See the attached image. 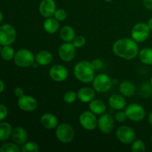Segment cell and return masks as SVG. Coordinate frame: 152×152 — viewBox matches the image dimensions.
Wrapping results in <instances>:
<instances>
[{
    "mask_svg": "<svg viewBox=\"0 0 152 152\" xmlns=\"http://www.w3.org/2000/svg\"><path fill=\"white\" fill-rule=\"evenodd\" d=\"M112 50L116 56L127 60L135 59L139 54L137 42L132 38H122L117 40L113 45Z\"/></svg>",
    "mask_w": 152,
    "mask_h": 152,
    "instance_id": "1",
    "label": "cell"
},
{
    "mask_svg": "<svg viewBox=\"0 0 152 152\" xmlns=\"http://www.w3.org/2000/svg\"><path fill=\"white\" fill-rule=\"evenodd\" d=\"M95 71L91 62L83 60L76 64L74 68V75L83 83H92L95 77Z\"/></svg>",
    "mask_w": 152,
    "mask_h": 152,
    "instance_id": "2",
    "label": "cell"
},
{
    "mask_svg": "<svg viewBox=\"0 0 152 152\" xmlns=\"http://www.w3.org/2000/svg\"><path fill=\"white\" fill-rule=\"evenodd\" d=\"M13 61L14 63L20 68H28L32 66L35 62L36 56L29 49L21 48L15 53Z\"/></svg>",
    "mask_w": 152,
    "mask_h": 152,
    "instance_id": "3",
    "label": "cell"
},
{
    "mask_svg": "<svg viewBox=\"0 0 152 152\" xmlns=\"http://www.w3.org/2000/svg\"><path fill=\"white\" fill-rule=\"evenodd\" d=\"M113 80L105 74H99L95 76L92 86L93 88L98 93H106L113 86Z\"/></svg>",
    "mask_w": 152,
    "mask_h": 152,
    "instance_id": "4",
    "label": "cell"
},
{
    "mask_svg": "<svg viewBox=\"0 0 152 152\" xmlns=\"http://www.w3.org/2000/svg\"><path fill=\"white\" fill-rule=\"evenodd\" d=\"M56 137L58 140L62 143H69L74 140V130L72 126L67 123H62L58 125L56 128Z\"/></svg>",
    "mask_w": 152,
    "mask_h": 152,
    "instance_id": "5",
    "label": "cell"
},
{
    "mask_svg": "<svg viewBox=\"0 0 152 152\" xmlns=\"http://www.w3.org/2000/svg\"><path fill=\"white\" fill-rule=\"evenodd\" d=\"M16 39V31L10 24H4L0 27V44L1 46L10 45Z\"/></svg>",
    "mask_w": 152,
    "mask_h": 152,
    "instance_id": "6",
    "label": "cell"
},
{
    "mask_svg": "<svg viewBox=\"0 0 152 152\" xmlns=\"http://www.w3.org/2000/svg\"><path fill=\"white\" fill-rule=\"evenodd\" d=\"M151 29L148 27V24L144 22H139L134 25L131 31L132 38L137 42H143L150 35Z\"/></svg>",
    "mask_w": 152,
    "mask_h": 152,
    "instance_id": "7",
    "label": "cell"
},
{
    "mask_svg": "<svg viewBox=\"0 0 152 152\" xmlns=\"http://www.w3.org/2000/svg\"><path fill=\"white\" fill-rule=\"evenodd\" d=\"M126 114L129 120L133 122H140L145 117V108L138 103H132L126 107Z\"/></svg>",
    "mask_w": 152,
    "mask_h": 152,
    "instance_id": "8",
    "label": "cell"
},
{
    "mask_svg": "<svg viewBox=\"0 0 152 152\" xmlns=\"http://www.w3.org/2000/svg\"><path fill=\"white\" fill-rule=\"evenodd\" d=\"M116 137L120 142L127 145L132 143L136 140V133L130 126H122L117 129Z\"/></svg>",
    "mask_w": 152,
    "mask_h": 152,
    "instance_id": "9",
    "label": "cell"
},
{
    "mask_svg": "<svg viewBox=\"0 0 152 152\" xmlns=\"http://www.w3.org/2000/svg\"><path fill=\"white\" fill-rule=\"evenodd\" d=\"M80 125L87 131H93L98 125V120L96 114L91 111H86L80 114L79 117Z\"/></svg>",
    "mask_w": 152,
    "mask_h": 152,
    "instance_id": "10",
    "label": "cell"
},
{
    "mask_svg": "<svg viewBox=\"0 0 152 152\" xmlns=\"http://www.w3.org/2000/svg\"><path fill=\"white\" fill-rule=\"evenodd\" d=\"M76 48L72 42H64L59 46L58 55L64 62H71L76 56Z\"/></svg>",
    "mask_w": 152,
    "mask_h": 152,
    "instance_id": "11",
    "label": "cell"
},
{
    "mask_svg": "<svg viewBox=\"0 0 152 152\" xmlns=\"http://www.w3.org/2000/svg\"><path fill=\"white\" fill-rule=\"evenodd\" d=\"M17 105L22 111L25 112H31L37 108L38 102L34 96L23 95L21 97L18 98Z\"/></svg>",
    "mask_w": 152,
    "mask_h": 152,
    "instance_id": "12",
    "label": "cell"
},
{
    "mask_svg": "<svg viewBox=\"0 0 152 152\" xmlns=\"http://www.w3.org/2000/svg\"><path fill=\"white\" fill-rule=\"evenodd\" d=\"M49 76L53 81L62 83L68 77V71L66 67L62 65H54L49 70Z\"/></svg>",
    "mask_w": 152,
    "mask_h": 152,
    "instance_id": "13",
    "label": "cell"
},
{
    "mask_svg": "<svg viewBox=\"0 0 152 152\" xmlns=\"http://www.w3.org/2000/svg\"><path fill=\"white\" fill-rule=\"evenodd\" d=\"M98 129L102 133L108 134L113 131L114 127V120L109 114H103L98 119Z\"/></svg>",
    "mask_w": 152,
    "mask_h": 152,
    "instance_id": "14",
    "label": "cell"
},
{
    "mask_svg": "<svg viewBox=\"0 0 152 152\" xmlns=\"http://www.w3.org/2000/svg\"><path fill=\"white\" fill-rule=\"evenodd\" d=\"M56 10L54 0H42L39 6V13L45 18L52 17Z\"/></svg>",
    "mask_w": 152,
    "mask_h": 152,
    "instance_id": "15",
    "label": "cell"
},
{
    "mask_svg": "<svg viewBox=\"0 0 152 152\" xmlns=\"http://www.w3.org/2000/svg\"><path fill=\"white\" fill-rule=\"evenodd\" d=\"M12 139L13 142L19 145H22L28 141V134L26 129L22 126H17L13 129Z\"/></svg>",
    "mask_w": 152,
    "mask_h": 152,
    "instance_id": "16",
    "label": "cell"
},
{
    "mask_svg": "<svg viewBox=\"0 0 152 152\" xmlns=\"http://www.w3.org/2000/svg\"><path fill=\"white\" fill-rule=\"evenodd\" d=\"M58 119L54 114L50 113H45L40 117V123L45 129L52 130L58 126Z\"/></svg>",
    "mask_w": 152,
    "mask_h": 152,
    "instance_id": "17",
    "label": "cell"
},
{
    "mask_svg": "<svg viewBox=\"0 0 152 152\" xmlns=\"http://www.w3.org/2000/svg\"><path fill=\"white\" fill-rule=\"evenodd\" d=\"M95 91L94 88L83 87L77 92V99L83 103H89L95 99Z\"/></svg>",
    "mask_w": 152,
    "mask_h": 152,
    "instance_id": "18",
    "label": "cell"
},
{
    "mask_svg": "<svg viewBox=\"0 0 152 152\" xmlns=\"http://www.w3.org/2000/svg\"><path fill=\"white\" fill-rule=\"evenodd\" d=\"M108 105L114 110H123L126 107L127 102L124 96L120 94H113L108 99Z\"/></svg>",
    "mask_w": 152,
    "mask_h": 152,
    "instance_id": "19",
    "label": "cell"
},
{
    "mask_svg": "<svg viewBox=\"0 0 152 152\" xmlns=\"http://www.w3.org/2000/svg\"><path fill=\"white\" fill-rule=\"evenodd\" d=\"M119 91L125 97H130L133 96L136 92V86L132 82L125 80L122 82L119 86Z\"/></svg>",
    "mask_w": 152,
    "mask_h": 152,
    "instance_id": "20",
    "label": "cell"
},
{
    "mask_svg": "<svg viewBox=\"0 0 152 152\" xmlns=\"http://www.w3.org/2000/svg\"><path fill=\"white\" fill-rule=\"evenodd\" d=\"M53 61V55L48 50H40L36 55V62L42 66L50 65Z\"/></svg>",
    "mask_w": 152,
    "mask_h": 152,
    "instance_id": "21",
    "label": "cell"
},
{
    "mask_svg": "<svg viewBox=\"0 0 152 152\" xmlns=\"http://www.w3.org/2000/svg\"><path fill=\"white\" fill-rule=\"evenodd\" d=\"M89 110L96 115H102L106 111V105L103 101L98 99H94L89 102Z\"/></svg>",
    "mask_w": 152,
    "mask_h": 152,
    "instance_id": "22",
    "label": "cell"
},
{
    "mask_svg": "<svg viewBox=\"0 0 152 152\" xmlns=\"http://www.w3.org/2000/svg\"><path fill=\"white\" fill-rule=\"evenodd\" d=\"M59 36L64 42H72L76 37V33L72 27L70 25H65L59 31Z\"/></svg>",
    "mask_w": 152,
    "mask_h": 152,
    "instance_id": "23",
    "label": "cell"
},
{
    "mask_svg": "<svg viewBox=\"0 0 152 152\" xmlns=\"http://www.w3.org/2000/svg\"><path fill=\"white\" fill-rule=\"evenodd\" d=\"M43 28L48 34H53L57 32L59 30V22L57 19H55L53 16L46 18L43 23Z\"/></svg>",
    "mask_w": 152,
    "mask_h": 152,
    "instance_id": "24",
    "label": "cell"
},
{
    "mask_svg": "<svg viewBox=\"0 0 152 152\" xmlns=\"http://www.w3.org/2000/svg\"><path fill=\"white\" fill-rule=\"evenodd\" d=\"M13 129L11 125L7 122L1 121L0 123V140L5 141L12 136Z\"/></svg>",
    "mask_w": 152,
    "mask_h": 152,
    "instance_id": "25",
    "label": "cell"
},
{
    "mask_svg": "<svg viewBox=\"0 0 152 152\" xmlns=\"http://www.w3.org/2000/svg\"><path fill=\"white\" fill-rule=\"evenodd\" d=\"M139 59L142 63L147 65H152V48H144L139 51Z\"/></svg>",
    "mask_w": 152,
    "mask_h": 152,
    "instance_id": "26",
    "label": "cell"
},
{
    "mask_svg": "<svg viewBox=\"0 0 152 152\" xmlns=\"http://www.w3.org/2000/svg\"><path fill=\"white\" fill-rule=\"evenodd\" d=\"M14 48L10 45L2 46L1 48V56L3 60L10 61L13 59L15 56Z\"/></svg>",
    "mask_w": 152,
    "mask_h": 152,
    "instance_id": "27",
    "label": "cell"
},
{
    "mask_svg": "<svg viewBox=\"0 0 152 152\" xmlns=\"http://www.w3.org/2000/svg\"><path fill=\"white\" fill-rule=\"evenodd\" d=\"M39 145L35 142H26L21 147L22 152H38L39 151Z\"/></svg>",
    "mask_w": 152,
    "mask_h": 152,
    "instance_id": "28",
    "label": "cell"
},
{
    "mask_svg": "<svg viewBox=\"0 0 152 152\" xmlns=\"http://www.w3.org/2000/svg\"><path fill=\"white\" fill-rule=\"evenodd\" d=\"M140 95L143 97L147 98L149 97L152 94V86L151 83H143L139 88Z\"/></svg>",
    "mask_w": 152,
    "mask_h": 152,
    "instance_id": "29",
    "label": "cell"
},
{
    "mask_svg": "<svg viewBox=\"0 0 152 152\" xmlns=\"http://www.w3.org/2000/svg\"><path fill=\"white\" fill-rule=\"evenodd\" d=\"M16 143H12V142H7L4 144L0 148L1 152H19L21 151V148L18 146Z\"/></svg>",
    "mask_w": 152,
    "mask_h": 152,
    "instance_id": "30",
    "label": "cell"
},
{
    "mask_svg": "<svg viewBox=\"0 0 152 152\" xmlns=\"http://www.w3.org/2000/svg\"><path fill=\"white\" fill-rule=\"evenodd\" d=\"M132 150L134 152H144L146 150L145 142L140 139H136L132 145Z\"/></svg>",
    "mask_w": 152,
    "mask_h": 152,
    "instance_id": "31",
    "label": "cell"
},
{
    "mask_svg": "<svg viewBox=\"0 0 152 152\" xmlns=\"http://www.w3.org/2000/svg\"><path fill=\"white\" fill-rule=\"evenodd\" d=\"M77 99V93L74 91H68L63 95V101L67 104L74 103Z\"/></svg>",
    "mask_w": 152,
    "mask_h": 152,
    "instance_id": "32",
    "label": "cell"
},
{
    "mask_svg": "<svg viewBox=\"0 0 152 152\" xmlns=\"http://www.w3.org/2000/svg\"><path fill=\"white\" fill-rule=\"evenodd\" d=\"M53 17L57 19L59 22H63V21H65L66 19L67 13L65 10H63L62 8L56 9L54 15H53Z\"/></svg>",
    "mask_w": 152,
    "mask_h": 152,
    "instance_id": "33",
    "label": "cell"
},
{
    "mask_svg": "<svg viewBox=\"0 0 152 152\" xmlns=\"http://www.w3.org/2000/svg\"><path fill=\"white\" fill-rule=\"evenodd\" d=\"M72 43L77 48H81L86 45V39L83 36H77L74 39Z\"/></svg>",
    "mask_w": 152,
    "mask_h": 152,
    "instance_id": "34",
    "label": "cell"
},
{
    "mask_svg": "<svg viewBox=\"0 0 152 152\" xmlns=\"http://www.w3.org/2000/svg\"><path fill=\"white\" fill-rule=\"evenodd\" d=\"M114 117H115V120L119 123H123L126 121V119H128L126 111H121V110H119L117 112H116Z\"/></svg>",
    "mask_w": 152,
    "mask_h": 152,
    "instance_id": "35",
    "label": "cell"
},
{
    "mask_svg": "<svg viewBox=\"0 0 152 152\" xmlns=\"http://www.w3.org/2000/svg\"><path fill=\"white\" fill-rule=\"evenodd\" d=\"M8 114V109L4 105H0V120L4 121V119L7 117Z\"/></svg>",
    "mask_w": 152,
    "mask_h": 152,
    "instance_id": "36",
    "label": "cell"
},
{
    "mask_svg": "<svg viewBox=\"0 0 152 152\" xmlns=\"http://www.w3.org/2000/svg\"><path fill=\"white\" fill-rule=\"evenodd\" d=\"M92 65L95 70H100L103 67V62L100 59H94L91 62Z\"/></svg>",
    "mask_w": 152,
    "mask_h": 152,
    "instance_id": "37",
    "label": "cell"
},
{
    "mask_svg": "<svg viewBox=\"0 0 152 152\" xmlns=\"http://www.w3.org/2000/svg\"><path fill=\"white\" fill-rule=\"evenodd\" d=\"M14 94L17 98L21 97V96H22L23 95H25V94H24V90L21 87H16L14 89Z\"/></svg>",
    "mask_w": 152,
    "mask_h": 152,
    "instance_id": "38",
    "label": "cell"
},
{
    "mask_svg": "<svg viewBox=\"0 0 152 152\" xmlns=\"http://www.w3.org/2000/svg\"><path fill=\"white\" fill-rule=\"evenodd\" d=\"M143 4L145 8L152 10V0H143Z\"/></svg>",
    "mask_w": 152,
    "mask_h": 152,
    "instance_id": "39",
    "label": "cell"
},
{
    "mask_svg": "<svg viewBox=\"0 0 152 152\" xmlns=\"http://www.w3.org/2000/svg\"><path fill=\"white\" fill-rule=\"evenodd\" d=\"M0 84H1V87H0V92L2 93L4 91V88H5V86H4V83L3 80H0Z\"/></svg>",
    "mask_w": 152,
    "mask_h": 152,
    "instance_id": "40",
    "label": "cell"
},
{
    "mask_svg": "<svg viewBox=\"0 0 152 152\" xmlns=\"http://www.w3.org/2000/svg\"><path fill=\"white\" fill-rule=\"evenodd\" d=\"M148 123H149L150 126L152 127V111H151L149 114V115H148Z\"/></svg>",
    "mask_w": 152,
    "mask_h": 152,
    "instance_id": "41",
    "label": "cell"
},
{
    "mask_svg": "<svg viewBox=\"0 0 152 152\" xmlns=\"http://www.w3.org/2000/svg\"><path fill=\"white\" fill-rule=\"evenodd\" d=\"M147 24H148V27H149V28L151 29V31H152V17L150 18L149 19H148V22H147Z\"/></svg>",
    "mask_w": 152,
    "mask_h": 152,
    "instance_id": "42",
    "label": "cell"
},
{
    "mask_svg": "<svg viewBox=\"0 0 152 152\" xmlns=\"http://www.w3.org/2000/svg\"><path fill=\"white\" fill-rule=\"evenodd\" d=\"M3 21V13L2 12H0V22H1Z\"/></svg>",
    "mask_w": 152,
    "mask_h": 152,
    "instance_id": "43",
    "label": "cell"
},
{
    "mask_svg": "<svg viewBox=\"0 0 152 152\" xmlns=\"http://www.w3.org/2000/svg\"><path fill=\"white\" fill-rule=\"evenodd\" d=\"M105 1H106V2H110V1H111L112 0H104Z\"/></svg>",
    "mask_w": 152,
    "mask_h": 152,
    "instance_id": "44",
    "label": "cell"
},
{
    "mask_svg": "<svg viewBox=\"0 0 152 152\" xmlns=\"http://www.w3.org/2000/svg\"><path fill=\"white\" fill-rule=\"evenodd\" d=\"M150 83H151V85L152 86V77H151V80H150Z\"/></svg>",
    "mask_w": 152,
    "mask_h": 152,
    "instance_id": "45",
    "label": "cell"
},
{
    "mask_svg": "<svg viewBox=\"0 0 152 152\" xmlns=\"http://www.w3.org/2000/svg\"><path fill=\"white\" fill-rule=\"evenodd\" d=\"M151 142H152V136H151Z\"/></svg>",
    "mask_w": 152,
    "mask_h": 152,
    "instance_id": "46",
    "label": "cell"
},
{
    "mask_svg": "<svg viewBox=\"0 0 152 152\" xmlns=\"http://www.w3.org/2000/svg\"><path fill=\"white\" fill-rule=\"evenodd\" d=\"M151 103H152V99H151Z\"/></svg>",
    "mask_w": 152,
    "mask_h": 152,
    "instance_id": "47",
    "label": "cell"
}]
</instances>
